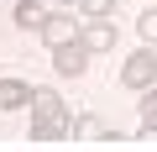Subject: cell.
<instances>
[{
	"label": "cell",
	"mask_w": 157,
	"mask_h": 152,
	"mask_svg": "<svg viewBox=\"0 0 157 152\" xmlns=\"http://www.w3.org/2000/svg\"><path fill=\"white\" fill-rule=\"evenodd\" d=\"M37 37H42L47 47H58V42L78 37V21H73L68 11H47V16H42V26H37Z\"/></svg>",
	"instance_id": "4"
},
{
	"label": "cell",
	"mask_w": 157,
	"mask_h": 152,
	"mask_svg": "<svg viewBox=\"0 0 157 152\" xmlns=\"http://www.w3.org/2000/svg\"><path fill=\"white\" fill-rule=\"evenodd\" d=\"M121 84H126V89H136V95H141L147 84H157V47H147V42H141L136 53H126V58H121Z\"/></svg>",
	"instance_id": "2"
},
{
	"label": "cell",
	"mask_w": 157,
	"mask_h": 152,
	"mask_svg": "<svg viewBox=\"0 0 157 152\" xmlns=\"http://www.w3.org/2000/svg\"><path fill=\"white\" fill-rule=\"evenodd\" d=\"M141 121H147V126H157V84H147V89H141Z\"/></svg>",
	"instance_id": "9"
},
{
	"label": "cell",
	"mask_w": 157,
	"mask_h": 152,
	"mask_svg": "<svg viewBox=\"0 0 157 152\" xmlns=\"http://www.w3.org/2000/svg\"><path fill=\"white\" fill-rule=\"evenodd\" d=\"M73 6H78V16H110L115 0H73Z\"/></svg>",
	"instance_id": "10"
},
{
	"label": "cell",
	"mask_w": 157,
	"mask_h": 152,
	"mask_svg": "<svg viewBox=\"0 0 157 152\" xmlns=\"http://www.w3.org/2000/svg\"><path fill=\"white\" fill-rule=\"evenodd\" d=\"M136 37H141V42H147V47H157V6H152V11H141V16H136Z\"/></svg>",
	"instance_id": "8"
},
{
	"label": "cell",
	"mask_w": 157,
	"mask_h": 152,
	"mask_svg": "<svg viewBox=\"0 0 157 152\" xmlns=\"http://www.w3.org/2000/svg\"><path fill=\"white\" fill-rule=\"evenodd\" d=\"M32 100V84L26 79H0V110H21Z\"/></svg>",
	"instance_id": "6"
},
{
	"label": "cell",
	"mask_w": 157,
	"mask_h": 152,
	"mask_svg": "<svg viewBox=\"0 0 157 152\" xmlns=\"http://www.w3.org/2000/svg\"><path fill=\"white\" fill-rule=\"evenodd\" d=\"M78 42H84L89 53H110V47H115V26H110V16H89V26H78Z\"/></svg>",
	"instance_id": "5"
},
{
	"label": "cell",
	"mask_w": 157,
	"mask_h": 152,
	"mask_svg": "<svg viewBox=\"0 0 157 152\" xmlns=\"http://www.w3.org/2000/svg\"><path fill=\"white\" fill-rule=\"evenodd\" d=\"M52 6H73V0H52Z\"/></svg>",
	"instance_id": "12"
},
{
	"label": "cell",
	"mask_w": 157,
	"mask_h": 152,
	"mask_svg": "<svg viewBox=\"0 0 157 152\" xmlns=\"http://www.w3.org/2000/svg\"><path fill=\"white\" fill-rule=\"evenodd\" d=\"M11 16H16V26H21V32H37V26H42V16H47V6H37V0H16V11H11Z\"/></svg>",
	"instance_id": "7"
},
{
	"label": "cell",
	"mask_w": 157,
	"mask_h": 152,
	"mask_svg": "<svg viewBox=\"0 0 157 152\" xmlns=\"http://www.w3.org/2000/svg\"><path fill=\"white\" fill-rule=\"evenodd\" d=\"M26 110H32V131H26L32 142H68L73 136V110L63 105L58 89H32Z\"/></svg>",
	"instance_id": "1"
},
{
	"label": "cell",
	"mask_w": 157,
	"mask_h": 152,
	"mask_svg": "<svg viewBox=\"0 0 157 152\" xmlns=\"http://www.w3.org/2000/svg\"><path fill=\"white\" fill-rule=\"evenodd\" d=\"M89 47L84 42H78V37H68V42H58L52 47V73H58V79H84V73H89Z\"/></svg>",
	"instance_id": "3"
},
{
	"label": "cell",
	"mask_w": 157,
	"mask_h": 152,
	"mask_svg": "<svg viewBox=\"0 0 157 152\" xmlns=\"http://www.w3.org/2000/svg\"><path fill=\"white\" fill-rule=\"evenodd\" d=\"M136 142H147V147H157V126H141V131H136Z\"/></svg>",
	"instance_id": "11"
}]
</instances>
